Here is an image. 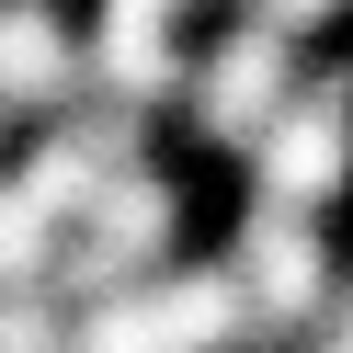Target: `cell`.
<instances>
[{"instance_id": "1", "label": "cell", "mask_w": 353, "mask_h": 353, "mask_svg": "<svg viewBox=\"0 0 353 353\" xmlns=\"http://www.w3.org/2000/svg\"><path fill=\"white\" fill-rule=\"evenodd\" d=\"M216 171L194 160V148H171V137H148L137 160L114 171V183L92 194V205L57 228V285L69 296H103V285H137V274H160V262H183V251H205L216 239Z\"/></svg>"}, {"instance_id": "2", "label": "cell", "mask_w": 353, "mask_h": 353, "mask_svg": "<svg viewBox=\"0 0 353 353\" xmlns=\"http://www.w3.org/2000/svg\"><path fill=\"white\" fill-rule=\"evenodd\" d=\"M307 69H319L307 34L262 23V12H239V0H216L205 23H194V69H183V103H171V148H194V160L228 183V171L251 160V137L307 92Z\"/></svg>"}, {"instance_id": "3", "label": "cell", "mask_w": 353, "mask_h": 353, "mask_svg": "<svg viewBox=\"0 0 353 353\" xmlns=\"http://www.w3.org/2000/svg\"><path fill=\"white\" fill-rule=\"evenodd\" d=\"M216 262L239 274L251 342L307 353L319 319L342 307V285H353V216H296V205H251V194H228V216H216Z\"/></svg>"}, {"instance_id": "4", "label": "cell", "mask_w": 353, "mask_h": 353, "mask_svg": "<svg viewBox=\"0 0 353 353\" xmlns=\"http://www.w3.org/2000/svg\"><path fill=\"white\" fill-rule=\"evenodd\" d=\"M239 342H251V307H239V274L216 262V239L137 285L80 296V353H239Z\"/></svg>"}, {"instance_id": "5", "label": "cell", "mask_w": 353, "mask_h": 353, "mask_svg": "<svg viewBox=\"0 0 353 353\" xmlns=\"http://www.w3.org/2000/svg\"><path fill=\"white\" fill-rule=\"evenodd\" d=\"M228 194L296 205V216H353V57L342 46H319L307 92L251 137V160L228 171Z\"/></svg>"}, {"instance_id": "6", "label": "cell", "mask_w": 353, "mask_h": 353, "mask_svg": "<svg viewBox=\"0 0 353 353\" xmlns=\"http://www.w3.org/2000/svg\"><path fill=\"white\" fill-rule=\"evenodd\" d=\"M92 103V23H80V0H0V125L23 137V125L69 114Z\"/></svg>"}, {"instance_id": "7", "label": "cell", "mask_w": 353, "mask_h": 353, "mask_svg": "<svg viewBox=\"0 0 353 353\" xmlns=\"http://www.w3.org/2000/svg\"><path fill=\"white\" fill-rule=\"evenodd\" d=\"M12 285H57V216L23 194V171L0 160V296Z\"/></svg>"}, {"instance_id": "8", "label": "cell", "mask_w": 353, "mask_h": 353, "mask_svg": "<svg viewBox=\"0 0 353 353\" xmlns=\"http://www.w3.org/2000/svg\"><path fill=\"white\" fill-rule=\"evenodd\" d=\"M239 353H274V342H239Z\"/></svg>"}, {"instance_id": "9", "label": "cell", "mask_w": 353, "mask_h": 353, "mask_svg": "<svg viewBox=\"0 0 353 353\" xmlns=\"http://www.w3.org/2000/svg\"><path fill=\"white\" fill-rule=\"evenodd\" d=\"M0 148H12V125H0Z\"/></svg>"}]
</instances>
